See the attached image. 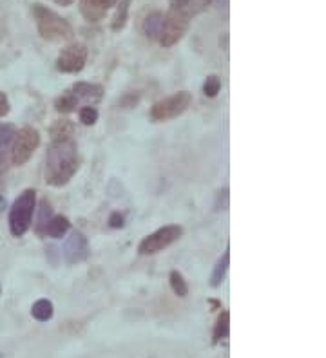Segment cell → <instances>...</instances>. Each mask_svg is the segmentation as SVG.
Here are the masks:
<instances>
[{
  "instance_id": "1",
  "label": "cell",
  "mask_w": 326,
  "mask_h": 358,
  "mask_svg": "<svg viewBox=\"0 0 326 358\" xmlns=\"http://www.w3.org/2000/svg\"><path fill=\"white\" fill-rule=\"evenodd\" d=\"M80 169L79 147L73 138L51 140L46 154V183L55 188L67 185Z\"/></svg>"
},
{
  "instance_id": "2",
  "label": "cell",
  "mask_w": 326,
  "mask_h": 358,
  "mask_svg": "<svg viewBox=\"0 0 326 358\" xmlns=\"http://www.w3.org/2000/svg\"><path fill=\"white\" fill-rule=\"evenodd\" d=\"M33 20L36 24L39 35L48 42H65V40L73 38V27L71 24L62 18L60 15L55 13L53 9L43 4H33L31 8Z\"/></svg>"
},
{
  "instance_id": "3",
  "label": "cell",
  "mask_w": 326,
  "mask_h": 358,
  "mask_svg": "<svg viewBox=\"0 0 326 358\" xmlns=\"http://www.w3.org/2000/svg\"><path fill=\"white\" fill-rule=\"evenodd\" d=\"M36 210V192L33 188H26L20 196L15 199L13 206L9 210V231L13 237L26 236L31 228L33 215Z\"/></svg>"
},
{
  "instance_id": "4",
  "label": "cell",
  "mask_w": 326,
  "mask_h": 358,
  "mask_svg": "<svg viewBox=\"0 0 326 358\" xmlns=\"http://www.w3.org/2000/svg\"><path fill=\"white\" fill-rule=\"evenodd\" d=\"M189 22H191V15L187 9L178 8V6H170L169 11L163 15V22H161L160 36H158V44L161 48H172L183 38L187 33Z\"/></svg>"
},
{
  "instance_id": "5",
  "label": "cell",
  "mask_w": 326,
  "mask_h": 358,
  "mask_svg": "<svg viewBox=\"0 0 326 358\" xmlns=\"http://www.w3.org/2000/svg\"><path fill=\"white\" fill-rule=\"evenodd\" d=\"M192 94L187 91H179L172 96L160 100L151 107L152 122H169V120L178 118L191 107Z\"/></svg>"
},
{
  "instance_id": "6",
  "label": "cell",
  "mask_w": 326,
  "mask_h": 358,
  "mask_svg": "<svg viewBox=\"0 0 326 358\" xmlns=\"http://www.w3.org/2000/svg\"><path fill=\"white\" fill-rule=\"evenodd\" d=\"M40 145V134L36 129L33 127H24L20 131H17L15 136L13 145H11V163L15 166L26 165L31 159V156L35 154V150L39 149Z\"/></svg>"
},
{
  "instance_id": "7",
  "label": "cell",
  "mask_w": 326,
  "mask_h": 358,
  "mask_svg": "<svg viewBox=\"0 0 326 358\" xmlns=\"http://www.w3.org/2000/svg\"><path fill=\"white\" fill-rule=\"evenodd\" d=\"M183 228L178 227V224H167V227L160 228L154 234L145 237L138 246V254L140 255H154L161 250H165L167 246H170L172 243L182 237Z\"/></svg>"
},
{
  "instance_id": "8",
  "label": "cell",
  "mask_w": 326,
  "mask_h": 358,
  "mask_svg": "<svg viewBox=\"0 0 326 358\" xmlns=\"http://www.w3.org/2000/svg\"><path fill=\"white\" fill-rule=\"evenodd\" d=\"M87 55V48L79 42L65 45L57 58V69L65 75H76L86 67Z\"/></svg>"
},
{
  "instance_id": "9",
  "label": "cell",
  "mask_w": 326,
  "mask_h": 358,
  "mask_svg": "<svg viewBox=\"0 0 326 358\" xmlns=\"http://www.w3.org/2000/svg\"><path fill=\"white\" fill-rule=\"evenodd\" d=\"M62 255H64V261L67 264H79V262L86 261L89 257V245H87V239L83 237V234L80 231H73L64 243V248H62Z\"/></svg>"
},
{
  "instance_id": "10",
  "label": "cell",
  "mask_w": 326,
  "mask_h": 358,
  "mask_svg": "<svg viewBox=\"0 0 326 358\" xmlns=\"http://www.w3.org/2000/svg\"><path fill=\"white\" fill-rule=\"evenodd\" d=\"M120 0H80V13L87 22H100Z\"/></svg>"
},
{
  "instance_id": "11",
  "label": "cell",
  "mask_w": 326,
  "mask_h": 358,
  "mask_svg": "<svg viewBox=\"0 0 326 358\" xmlns=\"http://www.w3.org/2000/svg\"><path fill=\"white\" fill-rule=\"evenodd\" d=\"M71 92L79 101H86V103H96L100 101L104 96V87L98 83H89V82H79L74 83Z\"/></svg>"
},
{
  "instance_id": "12",
  "label": "cell",
  "mask_w": 326,
  "mask_h": 358,
  "mask_svg": "<svg viewBox=\"0 0 326 358\" xmlns=\"http://www.w3.org/2000/svg\"><path fill=\"white\" fill-rule=\"evenodd\" d=\"M69 219L64 217V215H53V217L49 219V223L46 224L43 236H49L53 237V239H62V237L69 231Z\"/></svg>"
},
{
  "instance_id": "13",
  "label": "cell",
  "mask_w": 326,
  "mask_h": 358,
  "mask_svg": "<svg viewBox=\"0 0 326 358\" xmlns=\"http://www.w3.org/2000/svg\"><path fill=\"white\" fill-rule=\"evenodd\" d=\"M15 136H17V127L11 123H0V165H4L6 154L11 150Z\"/></svg>"
},
{
  "instance_id": "14",
  "label": "cell",
  "mask_w": 326,
  "mask_h": 358,
  "mask_svg": "<svg viewBox=\"0 0 326 358\" xmlns=\"http://www.w3.org/2000/svg\"><path fill=\"white\" fill-rule=\"evenodd\" d=\"M161 22H163V13L154 11V13L149 15V17L144 20V26H142L144 35L147 36L149 40L158 42V36H160V31H161Z\"/></svg>"
},
{
  "instance_id": "15",
  "label": "cell",
  "mask_w": 326,
  "mask_h": 358,
  "mask_svg": "<svg viewBox=\"0 0 326 358\" xmlns=\"http://www.w3.org/2000/svg\"><path fill=\"white\" fill-rule=\"evenodd\" d=\"M229 333H231V313H229V311H222L219 317H217L216 324H214L212 344L225 341L226 336H229Z\"/></svg>"
},
{
  "instance_id": "16",
  "label": "cell",
  "mask_w": 326,
  "mask_h": 358,
  "mask_svg": "<svg viewBox=\"0 0 326 358\" xmlns=\"http://www.w3.org/2000/svg\"><path fill=\"white\" fill-rule=\"evenodd\" d=\"M229 264H231V250H226L223 257L216 262V268H214L212 275H210V286L212 288L222 286V282L226 277V271H229Z\"/></svg>"
},
{
  "instance_id": "17",
  "label": "cell",
  "mask_w": 326,
  "mask_h": 358,
  "mask_svg": "<svg viewBox=\"0 0 326 358\" xmlns=\"http://www.w3.org/2000/svg\"><path fill=\"white\" fill-rule=\"evenodd\" d=\"M53 313H55V308H53V302L48 301V299H39L33 304V308H31L33 319H36L39 322H48V320H51Z\"/></svg>"
},
{
  "instance_id": "18",
  "label": "cell",
  "mask_w": 326,
  "mask_h": 358,
  "mask_svg": "<svg viewBox=\"0 0 326 358\" xmlns=\"http://www.w3.org/2000/svg\"><path fill=\"white\" fill-rule=\"evenodd\" d=\"M129 8H130V0H120L116 4V11H114L113 22H111V29L114 33L118 31H122L127 24V15H129Z\"/></svg>"
},
{
  "instance_id": "19",
  "label": "cell",
  "mask_w": 326,
  "mask_h": 358,
  "mask_svg": "<svg viewBox=\"0 0 326 358\" xmlns=\"http://www.w3.org/2000/svg\"><path fill=\"white\" fill-rule=\"evenodd\" d=\"M53 217V208L51 203L48 199H42L39 205V217H36V224H35V231L39 236H43V230H46V224L49 223V219Z\"/></svg>"
},
{
  "instance_id": "20",
  "label": "cell",
  "mask_w": 326,
  "mask_h": 358,
  "mask_svg": "<svg viewBox=\"0 0 326 358\" xmlns=\"http://www.w3.org/2000/svg\"><path fill=\"white\" fill-rule=\"evenodd\" d=\"M73 132L74 127L69 120H58L53 123L51 140H67V138H73Z\"/></svg>"
},
{
  "instance_id": "21",
  "label": "cell",
  "mask_w": 326,
  "mask_h": 358,
  "mask_svg": "<svg viewBox=\"0 0 326 358\" xmlns=\"http://www.w3.org/2000/svg\"><path fill=\"white\" fill-rule=\"evenodd\" d=\"M80 101L74 98V94L71 91H67L65 94H62L60 98L57 100V103H55V107H57V110L60 114H71L76 110V107H79Z\"/></svg>"
},
{
  "instance_id": "22",
  "label": "cell",
  "mask_w": 326,
  "mask_h": 358,
  "mask_svg": "<svg viewBox=\"0 0 326 358\" xmlns=\"http://www.w3.org/2000/svg\"><path fill=\"white\" fill-rule=\"evenodd\" d=\"M169 282H170V288H172L174 295H178V297H187L189 295V284L187 280L183 279V275L179 271H170L169 275Z\"/></svg>"
},
{
  "instance_id": "23",
  "label": "cell",
  "mask_w": 326,
  "mask_h": 358,
  "mask_svg": "<svg viewBox=\"0 0 326 358\" xmlns=\"http://www.w3.org/2000/svg\"><path fill=\"white\" fill-rule=\"evenodd\" d=\"M219 91H222V80H219V76L210 75L209 78L205 80V83H203L205 96L216 98L217 94H219Z\"/></svg>"
},
{
  "instance_id": "24",
  "label": "cell",
  "mask_w": 326,
  "mask_h": 358,
  "mask_svg": "<svg viewBox=\"0 0 326 358\" xmlns=\"http://www.w3.org/2000/svg\"><path fill=\"white\" fill-rule=\"evenodd\" d=\"M96 120H98V110L95 109V107H91V105H86V107H82L80 109V122L83 123V125H95Z\"/></svg>"
},
{
  "instance_id": "25",
  "label": "cell",
  "mask_w": 326,
  "mask_h": 358,
  "mask_svg": "<svg viewBox=\"0 0 326 358\" xmlns=\"http://www.w3.org/2000/svg\"><path fill=\"white\" fill-rule=\"evenodd\" d=\"M210 2H212V0H191L187 6V13L191 15V17H194V15L201 13L203 9L209 8Z\"/></svg>"
},
{
  "instance_id": "26",
  "label": "cell",
  "mask_w": 326,
  "mask_h": 358,
  "mask_svg": "<svg viewBox=\"0 0 326 358\" xmlns=\"http://www.w3.org/2000/svg\"><path fill=\"white\" fill-rule=\"evenodd\" d=\"M9 110H11V105H9L8 96H6L4 92H0V118L8 116Z\"/></svg>"
},
{
  "instance_id": "27",
  "label": "cell",
  "mask_w": 326,
  "mask_h": 358,
  "mask_svg": "<svg viewBox=\"0 0 326 358\" xmlns=\"http://www.w3.org/2000/svg\"><path fill=\"white\" fill-rule=\"evenodd\" d=\"M109 227L111 228H122L123 227V215L120 212H114L109 217Z\"/></svg>"
},
{
  "instance_id": "28",
  "label": "cell",
  "mask_w": 326,
  "mask_h": 358,
  "mask_svg": "<svg viewBox=\"0 0 326 358\" xmlns=\"http://www.w3.org/2000/svg\"><path fill=\"white\" fill-rule=\"evenodd\" d=\"M169 2H170V6H178V8L187 9V6H189V2H191V0H169Z\"/></svg>"
},
{
  "instance_id": "29",
  "label": "cell",
  "mask_w": 326,
  "mask_h": 358,
  "mask_svg": "<svg viewBox=\"0 0 326 358\" xmlns=\"http://www.w3.org/2000/svg\"><path fill=\"white\" fill-rule=\"evenodd\" d=\"M53 2L58 6H62V8H69V6H73L74 0H53Z\"/></svg>"
},
{
  "instance_id": "30",
  "label": "cell",
  "mask_w": 326,
  "mask_h": 358,
  "mask_svg": "<svg viewBox=\"0 0 326 358\" xmlns=\"http://www.w3.org/2000/svg\"><path fill=\"white\" fill-rule=\"evenodd\" d=\"M0 293H2V286H0Z\"/></svg>"
}]
</instances>
